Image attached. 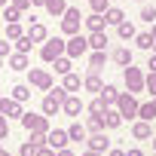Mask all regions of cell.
I'll use <instances>...</instances> for the list:
<instances>
[{
  "label": "cell",
  "mask_w": 156,
  "mask_h": 156,
  "mask_svg": "<svg viewBox=\"0 0 156 156\" xmlns=\"http://www.w3.org/2000/svg\"><path fill=\"white\" fill-rule=\"evenodd\" d=\"M150 34H153V40H156V22H153V25H150Z\"/></svg>",
  "instance_id": "816d5d0a"
},
{
  "label": "cell",
  "mask_w": 156,
  "mask_h": 156,
  "mask_svg": "<svg viewBox=\"0 0 156 156\" xmlns=\"http://www.w3.org/2000/svg\"><path fill=\"white\" fill-rule=\"evenodd\" d=\"M86 110H89V116H104V110H107V104H104V98L101 95H95L89 104H86Z\"/></svg>",
  "instance_id": "d4e9b609"
},
{
  "label": "cell",
  "mask_w": 156,
  "mask_h": 156,
  "mask_svg": "<svg viewBox=\"0 0 156 156\" xmlns=\"http://www.w3.org/2000/svg\"><path fill=\"white\" fill-rule=\"evenodd\" d=\"M86 52H89V37H86V34L67 37V46H64V55H67V58H83Z\"/></svg>",
  "instance_id": "52a82bcc"
},
{
  "label": "cell",
  "mask_w": 156,
  "mask_h": 156,
  "mask_svg": "<svg viewBox=\"0 0 156 156\" xmlns=\"http://www.w3.org/2000/svg\"><path fill=\"white\" fill-rule=\"evenodd\" d=\"M83 156H104V153H98V150H92V147H89V150H86Z\"/></svg>",
  "instance_id": "681fc988"
},
{
  "label": "cell",
  "mask_w": 156,
  "mask_h": 156,
  "mask_svg": "<svg viewBox=\"0 0 156 156\" xmlns=\"http://www.w3.org/2000/svg\"><path fill=\"white\" fill-rule=\"evenodd\" d=\"M153 52H156V46H153Z\"/></svg>",
  "instance_id": "680465c9"
},
{
  "label": "cell",
  "mask_w": 156,
  "mask_h": 156,
  "mask_svg": "<svg viewBox=\"0 0 156 156\" xmlns=\"http://www.w3.org/2000/svg\"><path fill=\"white\" fill-rule=\"evenodd\" d=\"M37 156H55V150L46 144V147H40V150H37Z\"/></svg>",
  "instance_id": "f6af8a7d"
},
{
  "label": "cell",
  "mask_w": 156,
  "mask_h": 156,
  "mask_svg": "<svg viewBox=\"0 0 156 156\" xmlns=\"http://www.w3.org/2000/svg\"><path fill=\"white\" fill-rule=\"evenodd\" d=\"M116 34H119V40H135L138 31H135L132 22H119V25H116Z\"/></svg>",
  "instance_id": "f546056e"
},
{
  "label": "cell",
  "mask_w": 156,
  "mask_h": 156,
  "mask_svg": "<svg viewBox=\"0 0 156 156\" xmlns=\"http://www.w3.org/2000/svg\"><path fill=\"white\" fill-rule=\"evenodd\" d=\"M43 6H46V12H49V16L61 19V16H64V9H67V0H46Z\"/></svg>",
  "instance_id": "cb8c5ba5"
},
{
  "label": "cell",
  "mask_w": 156,
  "mask_h": 156,
  "mask_svg": "<svg viewBox=\"0 0 156 156\" xmlns=\"http://www.w3.org/2000/svg\"><path fill=\"white\" fill-rule=\"evenodd\" d=\"M153 156H156V153H153Z\"/></svg>",
  "instance_id": "91938a15"
},
{
  "label": "cell",
  "mask_w": 156,
  "mask_h": 156,
  "mask_svg": "<svg viewBox=\"0 0 156 156\" xmlns=\"http://www.w3.org/2000/svg\"><path fill=\"white\" fill-rule=\"evenodd\" d=\"M12 55V40H0V58H9Z\"/></svg>",
  "instance_id": "60d3db41"
},
{
  "label": "cell",
  "mask_w": 156,
  "mask_h": 156,
  "mask_svg": "<svg viewBox=\"0 0 156 156\" xmlns=\"http://www.w3.org/2000/svg\"><path fill=\"white\" fill-rule=\"evenodd\" d=\"M31 67V58L25 52H12L9 55V70H28Z\"/></svg>",
  "instance_id": "44dd1931"
},
{
  "label": "cell",
  "mask_w": 156,
  "mask_h": 156,
  "mask_svg": "<svg viewBox=\"0 0 156 156\" xmlns=\"http://www.w3.org/2000/svg\"><path fill=\"white\" fill-rule=\"evenodd\" d=\"M89 6H92V12H101L104 16L110 9V0H89Z\"/></svg>",
  "instance_id": "8d00e7d4"
},
{
  "label": "cell",
  "mask_w": 156,
  "mask_h": 156,
  "mask_svg": "<svg viewBox=\"0 0 156 156\" xmlns=\"http://www.w3.org/2000/svg\"><path fill=\"white\" fill-rule=\"evenodd\" d=\"M61 86L73 95V92H80V89H83V80H80V73H73V70H70V73H64V83H61Z\"/></svg>",
  "instance_id": "7402d4cb"
},
{
  "label": "cell",
  "mask_w": 156,
  "mask_h": 156,
  "mask_svg": "<svg viewBox=\"0 0 156 156\" xmlns=\"http://www.w3.org/2000/svg\"><path fill=\"white\" fill-rule=\"evenodd\" d=\"M86 144H89L92 150H98V153H107V150H110V138H107V129H101V132H92V135L86 138Z\"/></svg>",
  "instance_id": "9c48e42d"
},
{
  "label": "cell",
  "mask_w": 156,
  "mask_h": 156,
  "mask_svg": "<svg viewBox=\"0 0 156 156\" xmlns=\"http://www.w3.org/2000/svg\"><path fill=\"white\" fill-rule=\"evenodd\" d=\"M80 25H83V16L76 6H67L64 16H61V37H73V34H80Z\"/></svg>",
  "instance_id": "3957f363"
},
{
  "label": "cell",
  "mask_w": 156,
  "mask_h": 156,
  "mask_svg": "<svg viewBox=\"0 0 156 156\" xmlns=\"http://www.w3.org/2000/svg\"><path fill=\"white\" fill-rule=\"evenodd\" d=\"M126 156H144V150H138V147H132V150H126Z\"/></svg>",
  "instance_id": "c3c4849f"
},
{
  "label": "cell",
  "mask_w": 156,
  "mask_h": 156,
  "mask_svg": "<svg viewBox=\"0 0 156 156\" xmlns=\"http://www.w3.org/2000/svg\"><path fill=\"white\" fill-rule=\"evenodd\" d=\"M132 138H135V141H150V138H153V126H150L147 119H135V122H132Z\"/></svg>",
  "instance_id": "7c38bea8"
},
{
  "label": "cell",
  "mask_w": 156,
  "mask_h": 156,
  "mask_svg": "<svg viewBox=\"0 0 156 156\" xmlns=\"http://www.w3.org/2000/svg\"><path fill=\"white\" fill-rule=\"evenodd\" d=\"M122 80H126V92L138 95V92H144V80H147V73H144L141 67L129 64V67H122Z\"/></svg>",
  "instance_id": "7a4b0ae2"
},
{
  "label": "cell",
  "mask_w": 156,
  "mask_h": 156,
  "mask_svg": "<svg viewBox=\"0 0 156 156\" xmlns=\"http://www.w3.org/2000/svg\"><path fill=\"white\" fill-rule=\"evenodd\" d=\"M12 98H16L19 104H25V101L31 98V86H28V83H19V86H12Z\"/></svg>",
  "instance_id": "1f68e13d"
},
{
  "label": "cell",
  "mask_w": 156,
  "mask_h": 156,
  "mask_svg": "<svg viewBox=\"0 0 156 156\" xmlns=\"http://www.w3.org/2000/svg\"><path fill=\"white\" fill-rule=\"evenodd\" d=\"M9 3H12V6H19V9H22V12H25V9H28V6H31V0H9Z\"/></svg>",
  "instance_id": "7bdbcfd3"
},
{
  "label": "cell",
  "mask_w": 156,
  "mask_h": 156,
  "mask_svg": "<svg viewBox=\"0 0 156 156\" xmlns=\"http://www.w3.org/2000/svg\"><path fill=\"white\" fill-rule=\"evenodd\" d=\"M135 46H138V49H147V52H153L156 40H153V34H150V31H147V34H135Z\"/></svg>",
  "instance_id": "4316f807"
},
{
  "label": "cell",
  "mask_w": 156,
  "mask_h": 156,
  "mask_svg": "<svg viewBox=\"0 0 156 156\" xmlns=\"http://www.w3.org/2000/svg\"><path fill=\"white\" fill-rule=\"evenodd\" d=\"M0 156H9V150H3V147H0Z\"/></svg>",
  "instance_id": "db71d44e"
},
{
  "label": "cell",
  "mask_w": 156,
  "mask_h": 156,
  "mask_svg": "<svg viewBox=\"0 0 156 156\" xmlns=\"http://www.w3.org/2000/svg\"><path fill=\"white\" fill-rule=\"evenodd\" d=\"M22 34H28V31L22 28V22H6V40H12V43H16Z\"/></svg>",
  "instance_id": "f1b7e54d"
},
{
  "label": "cell",
  "mask_w": 156,
  "mask_h": 156,
  "mask_svg": "<svg viewBox=\"0 0 156 156\" xmlns=\"http://www.w3.org/2000/svg\"><path fill=\"white\" fill-rule=\"evenodd\" d=\"M83 25H86V31H89V34H95V31H104V28H107V22H104V16H101V12L86 16V19H83Z\"/></svg>",
  "instance_id": "9a60e30c"
},
{
  "label": "cell",
  "mask_w": 156,
  "mask_h": 156,
  "mask_svg": "<svg viewBox=\"0 0 156 156\" xmlns=\"http://www.w3.org/2000/svg\"><path fill=\"white\" fill-rule=\"evenodd\" d=\"M98 95H101V98H104V104H107V107H116V98H119V89H116V86H113V83H104V86H101V92H98Z\"/></svg>",
  "instance_id": "d6986e66"
},
{
  "label": "cell",
  "mask_w": 156,
  "mask_h": 156,
  "mask_svg": "<svg viewBox=\"0 0 156 156\" xmlns=\"http://www.w3.org/2000/svg\"><path fill=\"white\" fill-rule=\"evenodd\" d=\"M107 34L104 31H95V34H89V52H104L107 49Z\"/></svg>",
  "instance_id": "e0dca14e"
},
{
  "label": "cell",
  "mask_w": 156,
  "mask_h": 156,
  "mask_svg": "<svg viewBox=\"0 0 156 156\" xmlns=\"http://www.w3.org/2000/svg\"><path fill=\"white\" fill-rule=\"evenodd\" d=\"M64 46H67V37H49V40L40 46V58H43L46 64H52L55 58L64 55Z\"/></svg>",
  "instance_id": "6da1fadb"
},
{
  "label": "cell",
  "mask_w": 156,
  "mask_h": 156,
  "mask_svg": "<svg viewBox=\"0 0 156 156\" xmlns=\"http://www.w3.org/2000/svg\"><path fill=\"white\" fill-rule=\"evenodd\" d=\"M107 156H126V150H122V147H110V150H107Z\"/></svg>",
  "instance_id": "bcb514c9"
},
{
  "label": "cell",
  "mask_w": 156,
  "mask_h": 156,
  "mask_svg": "<svg viewBox=\"0 0 156 156\" xmlns=\"http://www.w3.org/2000/svg\"><path fill=\"white\" fill-rule=\"evenodd\" d=\"M101 119H104V129H119V126L126 122V119H122V113H119L116 107H107Z\"/></svg>",
  "instance_id": "ac0fdd59"
},
{
  "label": "cell",
  "mask_w": 156,
  "mask_h": 156,
  "mask_svg": "<svg viewBox=\"0 0 156 156\" xmlns=\"http://www.w3.org/2000/svg\"><path fill=\"white\" fill-rule=\"evenodd\" d=\"M67 138H70V141H86V138H89V132H86V126H83L80 119H76V122H70Z\"/></svg>",
  "instance_id": "603a6c76"
},
{
  "label": "cell",
  "mask_w": 156,
  "mask_h": 156,
  "mask_svg": "<svg viewBox=\"0 0 156 156\" xmlns=\"http://www.w3.org/2000/svg\"><path fill=\"white\" fill-rule=\"evenodd\" d=\"M83 126H86V132L92 135V132H101V129H104V119H101V116H86Z\"/></svg>",
  "instance_id": "e575fe53"
},
{
  "label": "cell",
  "mask_w": 156,
  "mask_h": 156,
  "mask_svg": "<svg viewBox=\"0 0 156 156\" xmlns=\"http://www.w3.org/2000/svg\"><path fill=\"white\" fill-rule=\"evenodd\" d=\"M138 104H141V101H138L132 92H119V98H116V110L122 113V119H132V122L138 119Z\"/></svg>",
  "instance_id": "5b68a950"
},
{
  "label": "cell",
  "mask_w": 156,
  "mask_h": 156,
  "mask_svg": "<svg viewBox=\"0 0 156 156\" xmlns=\"http://www.w3.org/2000/svg\"><path fill=\"white\" fill-rule=\"evenodd\" d=\"M147 67H150V73H156V52H150V58H147Z\"/></svg>",
  "instance_id": "ee69618b"
},
{
  "label": "cell",
  "mask_w": 156,
  "mask_h": 156,
  "mask_svg": "<svg viewBox=\"0 0 156 156\" xmlns=\"http://www.w3.org/2000/svg\"><path fill=\"white\" fill-rule=\"evenodd\" d=\"M6 3H9V0H0V6H6Z\"/></svg>",
  "instance_id": "11a10c76"
},
{
  "label": "cell",
  "mask_w": 156,
  "mask_h": 156,
  "mask_svg": "<svg viewBox=\"0 0 156 156\" xmlns=\"http://www.w3.org/2000/svg\"><path fill=\"white\" fill-rule=\"evenodd\" d=\"M144 92H150V98H156V73H147V80H144Z\"/></svg>",
  "instance_id": "74e56055"
},
{
  "label": "cell",
  "mask_w": 156,
  "mask_h": 156,
  "mask_svg": "<svg viewBox=\"0 0 156 156\" xmlns=\"http://www.w3.org/2000/svg\"><path fill=\"white\" fill-rule=\"evenodd\" d=\"M46 3V0H31V6H43Z\"/></svg>",
  "instance_id": "f907efd6"
},
{
  "label": "cell",
  "mask_w": 156,
  "mask_h": 156,
  "mask_svg": "<svg viewBox=\"0 0 156 156\" xmlns=\"http://www.w3.org/2000/svg\"><path fill=\"white\" fill-rule=\"evenodd\" d=\"M0 113H3L6 119H9V116H19V119H22L25 110H22V104H19L12 95H9V98H6V95H0Z\"/></svg>",
  "instance_id": "30bf717a"
},
{
  "label": "cell",
  "mask_w": 156,
  "mask_h": 156,
  "mask_svg": "<svg viewBox=\"0 0 156 156\" xmlns=\"http://www.w3.org/2000/svg\"><path fill=\"white\" fill-rule=\"evenodd\" d=\"M3 22H22V9L12 6V3H6L3 6Z\"/></svg>",
  "instance_id": "d6a6232c"
},
{
  "label": "cell",
  "mask_w": 156,
  "mask_h": 156,
  "mask_svg": "<svg viewBox=\"0 0 156 156\" xmlns=\"http://www.w3.org/2000/svg\"><path fill=\"white\" fill-rule=\"evenodd\" d=\"M55 156H73V150L70 147H61V150H55Z\"/></svg>",
  "instance_id": "7dc6e473"
},
{
  "label": "cell",
  "mask_w": 156,
  "mask_h": 156,
  "mask_svg": "<svg viewBox=\"0 0 156 156\" xmlns=\"http://www.w3.org/2000/svg\"><path fill=\"white\" fill-rule=\"evenodd\" d=\"M150 104H153V119H156V98H150Z\"/></svg>",
  "instance_id": "f5cc1de1"
},
{
  "label": "cell",
  "mask_w": 156,
  "mask_h": 156,
  "mask_svg": "<svg viewBox=\"0 0 156 156\" xmlns=\"http://www.w3.org/2000/svg\"><path fill=\"white\" fill-rule=\"evenodd\" d=\"M28 37H31L34 43H46V40H49V31H46V25H43V22H31Z\"/></svg>",
  "instance_id": "2e32d148"
},
{
  "label": "cell",
  "mask_w": 156,
  "mask_h": 156,
  "mask_svg": "<svg viewBox=\"0 0 156 156\" xmlns=\"http://www.w3.org/2000/svg\"><path fill=\"white\" fill-rule=\"evenodd\" d=\"M19 156H37V144H34V141H25V144L19 147Z\"/></svg>",
  "instance_id": "f35d334b"
},
{
  "label": "cell",
  "mask_w": 156,
  "mask_h": 156,
  "mask_svg": "<svg viewBox=\"0 0 156 156\" xmlns=\"http://www.w3.org/2000/svg\"><path fill=\"white\" fill-rule=\"evenodd\" d=\"M52 64H55V73H61V76L73 70V58H67V55H61V58H55Z\"/></svg>",
  "instance_id": "4dcf8cb0"
},
{
  "label": "cell",
  "mask_w": 156,
  "mask_h": 156,
  "mask_svg": "<svg viewBox=\"0 0 156 156\" xmlns=\"http://www.w3.org/2000/svg\"><path fill=\"white\" fill-rule=\"evenodd\" d=\"M46 144H49L52 150H61V147H67V144H70V138H67V129H49V135H46Z\"/></svg>",
  "instance_id": "8fae6325"
},
{
  "label": "cell",
  "mask_w": 156,
  "mask_h": 156,
  "mask_svg": "<svg viewBox=\"0 0 156 156\" xmlns=\"http://www.w3.org/2000/svg\"><path fill=\"white\" fill-rule=\"evenodd\" d=\"M107 58H110V55H107V49H104V52H89V70H101Z\"/></svg>",
  "instance_id": "83f0119b"
},
{
  "label": "cell",
  "mask_w": 156,
  "mask_h": 156,
  "mask_svg": "<svg viewBox=\"0 0 156 156\" xmlns=\"http://www.w3.org/2000/svg\"><path fill=\"white\" fill-rule=\"evenodd\" d=\"M132 58H135V55H132V49H129V46H116V49L110 52V61H113V64H119V67H129V64H132Z\"/></svg>",
  "instance_id": "4fadbf2b"
},
{
  "label": "cell",
  "mask_w": 156,
  "mask_h": 156,
  "mask_svg": "<svg viewBox=\"0 0 156 156\" xmlns=\"http://www.w3.org/2000/svg\"><path fill=\"white\" fill-rule=\"evenodd\" d=\"M141 22L153 25V22H156V9H153V6H144V9H141Z\"/></svg>",
  "instance_id": "ab89813d"
},
{
  "label": "cell",
  "mask_w": 156,
  "mask_h": 156,
  "mask_svg": "<svg viewBox=\"0 0 156 156\" xmlns=\"http://www.w3.org/2000/svg\"><path fill=\"white\" fill-rule=\"evenodd\" d=\"M101 86H104V80L98 76V70H89V73L83 76V89H86V92H95V95H98Z\"/></svg>",
  "instance_id": "5bb4252c"
},
{
  "label": "cell",
  "mask_w": 156,
  "mask_h": 156,
  "mask_svg": "<svg viewBox=\"0 0 156 156\" xmlns=\"http://www.w3.org/2000/svg\"><path fill=\"white\" fill-rule=\"evenodd\" d=\"M6 135H9V119L0 113V141H6Z\"/></svg>",
  "instance_id": "b9f144b4"
},
{
  "label": "cell",
  "mask_w": 156,
  "mask_h": 156,
  "mask_svg": "<svg viewBox=\"0 0 156 156\" xmlns=\"http://www.w3.org/2000/svg\"><path fill=\"white\" fill-rule=\"evenodd\" d=\"M40 110H43V116H55V113L61 110V101H58L55 95H49V92H46V98H43V104H40Z\"/></svg>",
  "instance_id": "ffe728a7"
},
{
  "label": "cell",
  "mask_w": 156,
  "mask_h": 156,
  "mask_svg": "<svg viewBox=\"0 0 156 156\" xmlns=\"http://www.w3.org/2000/svg\"><path fill=\"white\" fill-rule=\"evenodd\" d=\"M104 22H107V25H113V28H116V25H119V22H126V12H122V9H119V6H110V9H107V12H104Z\"/></svg>",
  "instance_id": "484cf974"
},
{
  "label": "cell",
  "mask_w": 156,
  "mask_h": 156,
  "mask_svg": "<svg viewBox=\"0 0 156 156\" xmlns=\"http://www.w3.org/2000/svg\"><path fill=\"white\" fill-rule=\"evenodd\" d=\"M138 119H147V122H153V104H150V101L138 104Z\"/></svg>",
  "instance_id": "d590c367"
},
{
  "label": "cell",
  "mask_w": 156,
  "mask_h": 156,
  "mask_svg": "<svg viewBox=\"0 0 156 156\" xmlns=\"http://www.w3.org/2000/svg\"><path fill=\"white\" fill-rule=\"evenodd\" d=\"M28 86H34L40 92H49L55 83H52V73L46 67H28Z\"/></svg>",
  "instance_id": "277c9868"
},
{
  "label": "cell",
  "mask_w": 156,
  "mask_h": 156,
  "mask_svg": "<svg viewBox=\"0 0 156 156\" xmlns=\"http://www.w3.org/2000/svg\"><path fill=\"white\" fill-rule=\"evenodd\" d=\"M86 110V104H83V98L80 95H67L64 101H61V113L64 116H73V119H80V113Z\"/></svg>",
  "instance_id": "ba28073f"
},
{
  "label": "cell",
  "mask_w": 156,
  "mask_h": 156,
  "mask_svg": "<svg viewBox=\"0 0 156 156\" xmlns=\"http://www.w3.org/2000/svg\"><path fill=\"white\" fill-rule=\"evenodd\" d=\"M0 67H3V58H0Z\"/></svg>",
  "instance_id": "6f0895ef"
},
{
  "label": "cell",
  "mask_w": 156,
  "mask_h": 156,
  "mask_svg": "<svg viewBox=\"0 0 156 156\" xmlns=\"http://www.w3.org/2000/svg\"><path fill=\"white\" fill-rule=\"evenodd\" d=\"M153 153H156V138H153Z\"/></svg>",
  "instance_id": "9f6ffc18"
},
{
  "label": "cell",
  "mask_w": 156,
  "mask_h": 156,
  "mask_svg": "<svg viewBox=\"0 0 156 156\" xmlns=\"http://www.w3.org/2000/svg\"><path fill=\"white\" fill-rule=\"evenodd\" d=\"M22 126H25L28 132H43V135H49V116H43V113L25 110V113H22Z\"/></svg>",
  "instance_id": "8992f818"
},
{
  "label": "cell",
  "mask_w": 156,
  "mask_h": 156,
  "mask_svg": "<svg viewBox=\"0 0 156 156\" xmlns=\"http://www.w3.org/2000/svg\"><path fill=\"white\" fill-rule=\"evenodd\" d=\"M31 49H34V40H31L28 34H22V37L16 40V52H25V55H31Z\"/></svg>",
  "instance_id": "836d02e7"
}]
</instances>
